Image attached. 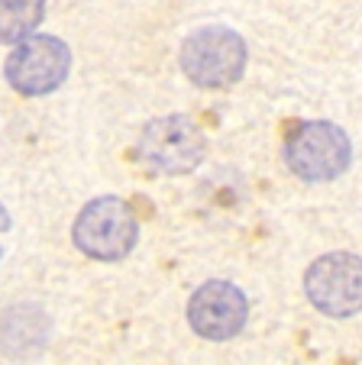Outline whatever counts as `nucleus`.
Returning <instances> with one entry per match:
<instances>
[{"mask_svg":"<svg viewBox=\"0 0 362 365\" xmlns=\"http://www.w3.org/2000/svg\"><path fill=\"white\" fill-rule=\"evenodd\" d=\"M71 240L88 259L120 262L136 246L139 220L124 197L104 194V197H94L91 204L81 207V214L71 227Z\"/></svg>","mask_w":362,"mask_h":365,"instance_id":"f257e3e1","label":"nucleus"},{"mask_svg":"<svg viewBox=\"0 0 362 365\" xmlns=\"http://www.w3.org/2000/svg\"><path fill=\"white\" fill-rule=\"evenodd\" d=\"M285 165L304 181H333L353 162V143L336 123L311 120L298 123L281 145Z\"/></svg>","mask_w":362,"mask_h":365,"instance_id":"f03ea898","label":"nucleus"},{"mask_svg":"<svg viewBox=\"0 0 362 365\" xmlns=\"http://www.w3.org/2000/svg\"><path fill=\"white\" fill-rule=\"evenodd\" d=\"M181 68L201 88H230L246 71V42L236 29L204 26L181 42Z\"/></svg>","mask_w":362,"mask_h":365,"instance_id":"7ed1b4c3","label":"nucleus"},{"mask_svg":"<svg viewBox=\"0 0 362 365\" xmlns=\"http://www.w3.org/2000/svg\"><path fill=\"white\" fill-rule=\"evenodd\" d=\"M207 149L204 130L185 113L152 120L136 143L143 165L162 175H188L201 165Z\"/></svg>","mask_w":362,"mask_h":365,"instance_id":"20e7f679","label":"nucleus"},{"mask_svg":"<svg viewBox=\"0 0 362 365\" xmlns=\"http://www.w3.org/2000/svg\"><path fill=\"white\" fill-rule=\"evenodd\" d=\"M7 81L20 94H52L71 71V48L59 36H29L7 56Z\"/></svg>","mask_w":362,"mask_h":365,"instance_id":"39448f33","label":"nucleus"},{"mask_svg":"<svg viewBox=\"0 0 362 365\" xmlns=\"http://www.w3.org/2000/svg\"><path fill=\"white\" fill-rule=\"evenodd\" d=\"M304 294L327 317H353L362 304V269L359 255L330 252L321 255L304 272Z\"/></svg>","mask_w":362,"mask_h":365,"instance_id":"423d86ee","label":"nucleus"},{"mask_svg":"<svg viewBox=\"0 0 362 365\" xmlns=\"http://www.w3.org/2000/svg\"><path fill=\"white\" fill-rule=\"evenodd\" d=\"M249 317V301L246 294L236 288L233 282L213 278L204 282L188 301V324L198 336L211 339V343H223L233 339Z\"/></svg>","mask_w":362,"mask_h":365,"instance_id":"0eeeda50","label":"nucleus"},{"mask_svg":"<svg viewBox=\"0 0 362 365\" xmlns=\"http://www.w3.org/2000/svg\"><path fill=\"white\" fill-rule=\"evenodd\" d=\"M46 16V0H0V42H23Z\"/></svg>","mask_w":362,"mask_h":365,"instance_id":"6e6552de","label":"nucleus"},{"mask_svg":"<svg viewBox=\"0 0 362 365\" xmlns=\"http://www.w3.org/2000/svg\"><path fill=\"white\" fill-rule=\"evenodd\" d=\"M10 223H14V220H10V214H7V207L0 204V233H4V230H10Z\"/></svg>","mask_w":362,"mask_h":365,"instance_id":"1a4fd4ad","label":"nucleus"}]
</instances>
